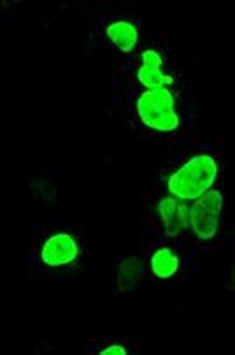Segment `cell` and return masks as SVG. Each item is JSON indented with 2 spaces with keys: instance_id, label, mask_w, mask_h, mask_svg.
<instances>
[{
  "instance_id": "6da1fadb",
  "label": "cell",
  "mask_w": 235,
  "mask_h": 355,
  "mask_svg": "<svg viewBox=\"0 0 235 355\" xmlns=\"http://www.w3.org/2000/svg\"><path fill=\"white\" fill-rule=\"evenodd\" d=\"M195 88H144L114 85V104L132 136L181 148L197 141Z\"/></svg>"
},
{
  "instance_id": "7a4b0ae2",
  "label": "cell",
  "mask_w": 235,
  "mask_h": 355,
  "mask_svg": "<svg viewBox=\"0 0 235 355\" xmlns=\"http://www.w3.org/2000/svg\"><path fill=\"white\" fill-rule=\"evenodd\" d=\"M225 143L204 141L181 148H171L167 157L151 173L148 189L194 202L225 180Z\"/></svg>"
},
{
  "instance_id": "3957f363",
  "label": "cell",
  "mask_w": 235,
  "mask_h": 355,
  "mask_svg": "<svg viewBox=\"0 0 235 355\" xmlns=\"http://www.w3.org/2000/svg\"><path fill=\"white\" fill-rule=\"evenodd\" d=\"M84 252V234L77 227H41L30 238V276L37 280H70L83 269Z\"/></svg>"
},
{
  "instance_id": "277c9868",
  "label": "cell",
  "mask_w": 235,
  "mask_h": 355,
  "mask_svg": "<svg viewBox=\"0 0 235 355\" xmlns=\"http://www.w3.org/2000/svg\"><path fill=\"white\" fill-rule=\"evenodd\" d=\"M114 85L163 90V88H194V80L176 64L169 53L167 41L148 39L125 60L116 62Z\"/></svg>"
},
{
  "instance_id": "5b68a950",
  "label": "cell",
  "mask_w": 235,
  "mask_h": 355,
  "mask_svg": "<svg viewBox=\"0 0 235 355\" xmlns=\"http://www.w3.org/2000/svg\"><path fill=\"white\" fill-rule=\"evenodd\" d=\"M190 205L160 190L148 189L142 192V227L144 236L165 239L178 246L191 266L197 261V245L190 227Z\"/></svg>"
},
{
  "instance_id": "8992f818",
  "label": "cell",
  "mask_w": 235,
  "mask_h": 355,
  "mask_svg": "<svg viewBox=\"0 0 235 355\" xmlns=\"http://www.w3.org/2000/svg\"><path fill=\"white\" fill-rule=\"evenodd\" d=\"M93 35L114 60H125L135 53L142 42L140 18L125 12H104L93 23Z\"/></svg>"
},
{
  "instance_id": "52a82bcc",
  "label": "cell",
  "mask_w": 235,
  "mask_h": 355,
  "mask_svg": "<svg viewBox=\"0 0 235 355\" xmlns=\"http://www.w3.org/2000/svg\"><path fill=\"white\" fill-rule=\"evenodd\" d=\"M223 211V183L209 190L190 205V227L197 250H209L220 234Z\"/></svg>"
},
{
  "instance_id": "ba28073f",
  "label": "cell",
  "mask_w": 235,
  "mask_h": 355,
  "mask_svg": "<svg viewBox=\"0 0 235 355\" xmlns=\"http://www.w3.org/2000/svg\"><path fill=\"white\" fill-rule=\"evenodd\" d=\"M142 245H144V266L155 280L171 282L182 272L186 275L190 269H194V266L185 257V253L165 239L142 236Z\"/></svg>"
},
{
  "instance_id": "9c48e42d",
  "label": "cell",
  "mask_w": 235,
  "mask_h": 355,
  "mask_svg": "<svg viewBox=\"0 0 235 355\" xmlns=\"http://www.w3.org/2000/svg\"><path fill=\"white\" fill-rule=\"evenodd\" d=\"M137 347H130L129 340H100L97 341L95 348H88L90 354H99V355H129L135 350Z\"/></svg>"
}]
</instances>
